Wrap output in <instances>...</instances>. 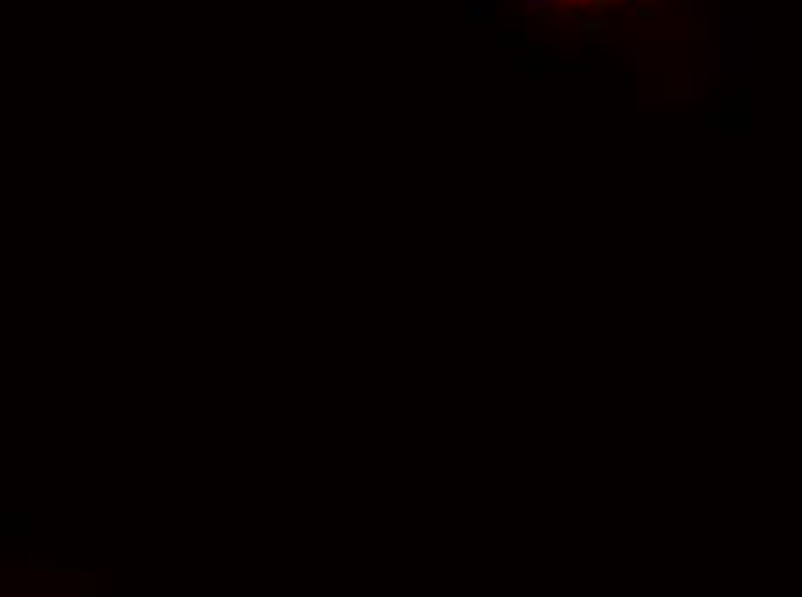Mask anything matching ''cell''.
<instances>
[{
    "instance_id": "1",
    "label": "cell",
    "mask_w": 802,
    "mask_h": 597,
    "mask_svg": "<svg viewBox=\"0 0 802 597\" xmlns=\"http://www.w3.org/2000/svg\"><path fill=\"white\" fill-rule=\"evenodd\" d=\"M526 4H529V7H543V0H526Z\"/></svg>"
}]
</instances>
